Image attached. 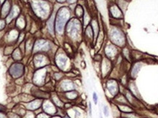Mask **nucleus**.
<instances>
[{"instance_id": "nucleus-1", "label": "nucleus", "mask_w": 158, "mask_h": 118, "mask_svg": "<svg viewBox=\"0 0 158 118\" xmlns=\"http://www.w3.org/2000/svg\"><path fill=\"white\" fill-rule=\"evenodd\" d=\"M70 11L67 7H62L58 10L55 20V29L56 33L61 34L64 32V27L67 25L66 24L70 19Z\"/></svg>"}, {"instance_id": "nucleus-2", "label": "nucleus", "mask_w": 158, "mask_h": 118, "mask_svg": "<svg viewBox=\"0 0 158 118\" xmlns=\"http://www.w3.org/2000/svg\"><path fill=\"white\" fill-rule=\"evenodd\" d=\"M65 31L67 37L72 41H77L82 32V26L78 18H72L65 26Z\"/></svg>"}, {"instance_id": "nucleus-3", "label": "nucleus", "mask_w": 158, "mask_h": 118, "mask_svg": "<svg viewBox=\"0 0 158 118\" xmlns=\"http://www.w3.org/2000/svg\"><path fill=\"white\" fill-rule=\"evenodd\" d=\"M54 61L55 66L61 71H68L70 67V57L64 50L56 51L54 55Z\"/></svg>"}, {"instance_id": "nucleus-4", "label": "nucleus", "mask_w": 158, "mask_h": 118, "mask_svg": "<svg viewBox=\"0 0 158 118\" xmlns=\"http://www.w3.org/2000/svg\"><path fill=\"white\" fill-rule=\"evenodd\" d=\"M32 9L34 12L41 19H46L50 13V5L44 0H33Z\"/></svg>"}, {"instance_id": "nucleus-5", "label": "nucleus", "mask_w": 158, "mask_h": 118, "mask_svg": "<svg viewBox=\"0 0 158 118\" xmlns=\"http://www.w3.org/2000/svg\"><path fill=\"white\" fill-rule=\"evenodd\" d=\"M32 63L35 69L50 66L51 58L46 53H35L32 56Z\"/></svg>"}, {"instance_id": "nucleus-6", "label": "nucleus", "mask_w": 158, "mask_h": 118, "mask_svg": "<svg viewBox=\"0 0 158 118\" xmlns=\"http://www.w3.org/2000/svg\"><path fill=\"white\" fill-rule=\"evenodd\" d=\"M52 50V45L50 42L45 40L43 39H39L35 40L34 44L32 55L35 53H46L48 55V52Z\"/></svg>"}, {"instance_id": "nucleus-7", "label": "nucleus", "mask_w": 158, "mask_h": 118, "mask_svg": "<svg viewBox=\"0 0 158 118\" xmlns=\"http://www.w3.org/2000/svg\"><path fill=\"white\" fill-rule=\"evenodd\" d=\"M48 67V66L35 70V71L33 72L32 80L35 85L40 86V85H42L46 83L45 82H46V77H47Z\"/></svg>"}, {"instance_id": "nucleus-8", "label": "nucleus", "mask_w": 158, "mask_h": 118, "mask_svg": "<svg viewBox=\"0 0 158 118\" xmlns=\"http://www.w3.org/2000/svg\"><path fill=\"white\" fill-rule=\"evenodd\" d=\"M25 64L22 62H14L9 68L10 76L14 79H19L23 77L25 72Z\"/></svg>"}, {"instance_id": "nucleus-9", "label": "nucleus", "mask_w": 158, "mask_h": 118, "mask_svg": "<svg viewBox=\"0 0 158 118\" xmlns=\"http://www.w3.org/2000/svg\"><path fill=\"white\" fill-rule=\"evenodd\" d=\"M111 40L113 44L119 47L125 46V36L120 31L113 30L111 33Z\"/></svg>"}, {"instance_id": "nucleus-10", "label": "nucleus", "mask_w": 158, "mask_h": 118, "mask_svg": "<svg viewBox=\"0 0 158 118\" xmlns=\"http://www.w3.org/2000/svg\"><path fill=\"white\" fill-rule=\"evenodd\" d=\"M118 47L116 45H113L112 44L108 45L105 47L104 52L106 55V58L111 60V61H114L116 60V58L119 56V52H118Z\"/></svg>"}, {"instance_id": "nucleus-11", "label": "nucleus", "mask_w": 158, "mask_h": 118, "mask_svg": "<svg viewBox=\"0 0 158 118\" xmlns=\"http://www.w3.org/2000/svg\"><path fill=\"white\" fill-rule=\"evenodd\" d=\"M42 109L44 110V112L47 113L48 115H54L56 113V106L51 101L49 100H46L42 102Z\"/></svg>"}, {"instance_id": "nucleus-12", "label": "nucleus", "mask_w": 158, "mask_h": 118, "mask_svg": "<svg viewBox=\"0 0 158 118\" xmlns=\"http://www.w3.org/2000/svg\"><path fill=\"white\" fill-rule=\"evenodd\" d=\"M106 87L113 96H117L118 93H119V85L115 80H114V79L108 80V83H106Z\"/></svg>"}, {"instance_id": "nucleus-13", "label": "nucleus", "mask_w": 158, "mask_h": 118, "mask_svg": "<svg viewBox=\"0 0 158 118\" xmlns=\"http://www.w3.org/2000/svg\"><path fill=\"white\" fill-rule=\"evenodd\" d=\"M42 102H43L42 99L36 98V99H33L32 101L28 102L25 107L29 111H35V110L40 109V107L42 106Z\"/></svg>"}, {"instance_id": "nucleus-14", "label": "nucleus", "mask_w": 158, "mask_h": 118, "mask_svg": "<svg viewBox=\"0 0 158 118\" xmlns=\"http://www.w3.org/2000/svg\"><path fill=\"white\" fill-rule=\"evenodd\" d=\"M11 56H12V58L13 59L15 62H21L24 59V54L21 52L19 47H16L13 52Z\"/></svg>"}, {"instance_id": "nucleus-15", "label": "nucleus", "mask_w": 158, "mask_h": 118, "mask_svg": "<svg viewBox=\"0 0 158 118\" xmlns=\"http://www.w3.org/2000/svg\"><path fill=\"white\" fill-rule=\"evenodd\" d=\"M61 88L63 91H70L75 89V85L72 82L69 80H64L61 83Z\"/></svg>"}, {"instance_id": "nucleus-16", "label": "nucleus", "mask_w": 158, "mask_h": 118, "mask_svg": "<svg viewBox=\"0 0 158 118\" xmlns=\"http://www.w3.org/2000/svg\"><path fill=\"white\" fill-rule=\"evenodd\" d=\"M19 13H20V10L19 9L18 6H14L13 7L11 8L10 12H9V15L8 17H7V20H8V21L11 20L12 19H13L14 18L16 17L17 15H19Z\"/></svg>"}, {"instance_id": "nucleus-17", "label": "nucleus", "mask_w": 158, "mask_h": 118, "mask_svg": "<svg viewBox=\"0 0 158 118\" xmlns=\"http://www.w3.org/2000/svg\"><path fill=\"white\" fill-rule=\"evenodd\" d=\"M141 64H140V63L136 62L134 66H133L131 70V77L133 78H135L136 77V75L138 74V73L139 72L140 69H141Z\"/></svg>"}, {"instance_id": "nucleus-18", "label": "nucleus", "mask_w": 158, "mask_h": 118, "mask_svg": "<svg viewBox=\"0 0 158 118\" xmlns=\"http://www.w3.org/2000/svg\"><path fill=\"white\" fill-rule=\"evenodd\" d=\"M75 13H76L77 18L80 19L81 18H82L83 16H84V9H83L82 6H81V5H77L76 9H75Z\"/></svg>"}, {"instance_id": "nucleus-19", "label": "nucleus", "mask_w": 158, "mask_h": 118, "mask_svg": "<svg viewBox=\"0 0 158 118\" xmlns=\"http://www.w3.org/2000/svg\"><path fill=\"white\" fill-rule=\"evenodd\" d=\"M64 96L67 97V99L71 100V101H72V100H74L77 98L78 93L75 90H70V91H68L67 93H66L65 94H64Z\"/></svg>"}, {"instance_id": "nucleus-20", "label": "nucleus", "mask_w": 158, "mask_h": 118, "mask_svg": "<svg viewBox=\"0 0 158 118\" xmlns=\"http://www.w3.org/2000/svg\"><path fill=\"white\" fill-rule=\"evenodd\" d=\"M110 12H111V13L112 14V15L114 18H118V15H119V14L117 13V12H121V10H120V9L119 8V7H118L116 5H113V6H111V10H110Z\"/></svg>"}, {"instance_id": "nucleus-21", "label": "nucleus", "mask_w": 158, "mask_h": 118, "mask_svg": "<svg viewBox=\"0 0 158 118\" xmlns=\"http://www.w3.org/2000/svg\"><path fill=\"white\" fill-rule=\"evenodd\" d=\"M10 10H11V7H10V3L8 2H6L5 5H3V8H2V15H6L9 14Z\"/></svg>"}, {"instance_id": "nucleus-22", "label": "nucleus", "mask_w": 158, "mask_h": 118, "mask_svg": "<svg viewBox=\"0 0 158 118\" xmlns=\"http://www.w3.org/2000/svg\"><path fill=\"white\" fill-rule=\"evenodd\" d=\"M48 29L50 34H53L54 31V19L53 18H50L48 21Z\"/></svg>"}, {"instance_id": "nucleus-23", "label": "nucleus", "mask_w": 158, "mask_h": 118, "mask_svg": "<svg viewBox=\"0 0 158 118\" xmlns=\"http://www.w3.org/2000/svg\"><path fill=\"white\" fill-rule=\"evenodd\" d=\"M24 118H35V112L32 111H26L25 115L23 116Z\"/></svg>"}, {"instance_id": "nucleus-24", "label": "nucleus", "mask_w": 158, "mask_h": 118, "mask_svg": "<svg viewBox=\"0 0 158 118\" xmlns=\"http://www.w3.org/2000/svg\"><path fill=\"white\" fill-rule=\"evenodd\" d=\"M93 58H94V61H96V62H101L102 60H103V57L102 56V55L100 54V53H97V54L94 55Z\"/></svg>"}, {"instance_id": "nucleus-25", "label": "nucleus", "mask_w": 158, "mask_h": 118, "mask_svg": "<svg viewBox=\"0 0 158 118\" xmlns=\"http://www.w3.org/2000/svg\"><path fill=\"white\" fill-rule=\"evenodd\" d=\"M37 118H50V116L47 113L43 111V112H41V113L39 114L37 116Z\"/></svg>"}, {"instance_id": "nucleus-26", "label": "nucleus", "mask_w": 158, "mask_h": 118, "mask_svg": "<svg viewBox=\"0 0 158 118\" xmlns=\"http://www.w3.org/2000/svg\"><path fill=\"white\" fill-rule=\"evenodd\" d=\"M103 113H104L105 116L107 117L109 116V110H108V106H106V105L103 106Z\"/></svg>"}, {"instance_id": "nucleus-27", "label": "nucleus", "mask_w": 158, "mask_h": 118, "mask_svg": "<svg viewBox=\"0 0 158 118\" xmlns=\"http://www.w3.org/2000/svg\"><path fill=\"white\" fill-rule=\"evenodd\" d=\"M92 98H93V101H94V103L95 104H98V96L95 92L93 93Z\"/></svg>"}, {"instance_id": "nucleus-28", "label": "nucleus", "mask_w": 158, "mask_h": 118, "mask_svg": "<svg viewBox=\"0 0 158 118\" xmlns=\"http://www.w3.org/2000/svg\"><path fill=\"white\" fill-rule=\"evenodd\" d=\"M8 118H22L20 116H19L18 114H15V113H10L8 115V117H7Z\"/></svg>"}, {"instance_id": "nucleus-29", "label": "nucleus", "mask_w": 158, "mask_h": 118, "mask_svg": "<svg viewBox=\"0 0 158 118\" xmlns=\"http://www.w3.org/2000/svg\"><path fill=\"white\" fill-rule=\"evenodd\" d=\"M5 20H0V31L2 30V29L5 28Z\"/></svg>"}, {"instance_id": "nucleus-30", "label": "nucleus", "mask_w": 158, "mask_h": 118, "mask_svg": "<svg viewBox=\"0 0 158 118\" xmlns=\"http://www.w3.org/2000/svg\"><path fill=\"white\" fill-rule=\"evenodd\" d=\"M89 116H90V117L92 118V105H91V103H89Z\"/></svg>"}, {"instance_id": "nucleus-31", "label": "nucleus", "mask_w": 158, "mask_h": 118, "mask_svg": "<svg viewBox=\"0 0 158 118\" xmlns=\"http://www.w3.org/2000/svg\"><path fill=\"white\" fill-rule=\"evenodd\" d=\"M0 118H7V117H6L5 115L2 113V111H0Z\"/></svg>"}, {"instance_id": "nucleus-32", "label": "nucleus", "mask_w": 158, "mask_h": 118, "mask_svg": "<svg viewBox=\"0 0 158 118\" xmlns=\"http://www.w3.org/2000/svg\"><path fill=\"white\" fill-rule=\"evenodd\" d=\"M67 2L70 4H73L74 2H76V0H67Z\"/></svg>"}, {"instance_id": "nucleus-33", "label": "nucleus", "mask_w": 158, "mask_h": 118, "mask_svg": "<svg viewBox=\"0 0 158 118\" xmlns=\"http://www.w3.org/2000/svg\"><path fill=\"white\" fill-rule=\"evenodd\" d=\"M81 66L84 69V68H85V66H84V65H85V62H84V61H82V62L81 63Z\"/></svg>"}, {"instance_id": "nucleus-34", "label": "nucleus", "mask_w": 158, "mask_h": 118, "mask_svg": "<svg viewBox=\"0 0 158 118\" xmlns=\"http://www.w3.org/2000/svg\"><path fill=\"white\" fill-rule=\"evenodd\" d=\"M3 109H4V108H2V106H0V111H3Z\"/></svg>"}, {"instance_id": "nucleus-35", "label": "nucleus", "mask_w": 158, "mask_h": 118, "mask_svg": "<svg viewBox=\"0 0 158 118\" xmlns=\"http://www.w3.org/2000/svg\"><path fill=\"white\" fill-rule=\"evenodd\" d=\"M51 118H62L61 117H59V116H56V117H53Z\"/></svg>"}, {"instance_id": "nucleus-36", "label": "nucleus", "mask_w": 158, "mask_h": 118, "mask_svg": "<svg viewBox=\"0 0 158 118\" xmlns=\"http://www.w3.org/2000/svg\"><path fill=\"white\" fill-rule=\"evenodd\" d=\"M100 118H103V117H102V115H100Z\"/></svg>"}]
</instances>
